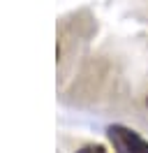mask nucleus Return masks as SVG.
Instances as JSON below:
<instances>
[{
  "mask_svg": "<svg viewBox=\"0 0 148 153\" xmlns=\"http://www.w3.org/2000/svg\"><path fill=\"white\" fill-rule=\"evenodd\" d=\"M76 153H109L104 146H95V144H88V146H81Z\"/></svg>",
  "mask_w": 148,
  "mask_h": 153,
  "instance_id": "obj_2",
  "label": "nucleus"
},
{
  "mask_svg": "<svg viewBox=\"0 0 148 153\" xmlns=\"http://www.w3.org/2000/svg\"><path fill=\"white\" fill-rule=\"evenodd\" d=\"M109 139L118 153H148V142L125 125H111Z\"/></svg>",
  "mask_w": 148,
  "mask_h": 153,
  "instance_id": "obj_1",
  "label": "nucleus"
},
{
  "mask_svg": "<svg viewBox=\"0 0 148 153\" xmlns=\"http://www.w3.org/2000/svg\"><path fill=\"white\" fill-rule=\"evenodd\" d=\"M146 105H148V97H146Z\"/></svg>",
  "mask_w": 148,
  "mask_h": 153,
  "instance_id": "obj_3",
  "label": "nucleus"
}]
</instances>
